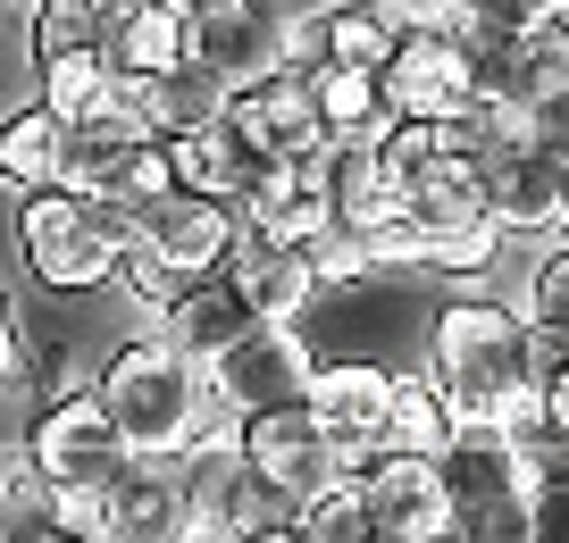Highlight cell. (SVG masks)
<instances>
[{
    "mask_svg": "<svg viewBox=\"0 0 569 543\" xmlns=\"http://www.w3.org/2000/svg\"><path fill=\"white\" fill-rule=\"evenodd\" d=\"M302 402L327 419V435H336V460L343 469H369L377 452H386V402H393V369H377V360H319L302 385Z\"/></svg>",
    "mask_w": 569,
    "mask_h": 543,
    "instance_id": "10",
    "label": "cell"
},
{
    "mask_svg": "<svg viewBox=\"0 0 569 543\" xmlns=\"http://www.w3.org/2000/svg\"><path fill=\"white\" fill-rule=\"evenodd\" d=\"M227 118V84L193 59H177L168 76H142V134H184V125Z\"/></svg>",
    "mask_w": 569,
    "mask_h": 543,
    "instance_id": "21",
    "label": "cell"
},
{
    "mask_svg": "<svg viewBox=\"0 0 569 543\" xmlns=\"http://www.w3.org/2000/svg\"><path fill=\"white\" fill-rule=\"evenodd\" d=\"M427 376L452 393V426H486V402L519 376H536L528 310L502 293H452L427 318Z\"/></svg>",
    "mask_w": 569,
    "mask_h": 543,
    "instance_id": "2",
    "label": "cell"
},
{
    "mask_svg": "<svg viewBox=\"0 0 569 543\" xmlns=\"http://www.w3.org/2000/svg\"><path fill=\"white\" fill-rule=\"evenodd\" d=\"M327 201H336V227L369 234V227H386V218L410 210V184L377 168L369 142H343V151H336V175H327Z\"/></svg>",
    "mask_w": 569,
    "mask_h": 543,
    "instance_id": "19",
    "label": "cell"
},
{
    "mask_svg": "<svg viewBox=\"0 0 569 543\" xmlns=\"http://www.w3.org/2000/svg\"><path fill=\"white\" fill-rule=\"evenodd\" d=\"M393 26H452V0H377Z\"/></svg>",
    "mask_w": 569,
    "mask_h": 543,
    "instance_id": "36",
    "label": "cell"
},
{
    "mask_svg": "<svg viewBox=\"0 0 569 543\" xmlns=\"http://www.w3.org/2000/svg\"><path fill=\"white\" fill-rule=\"evenodd\" d=\"M184 59L193 68H210L218 84H251V76H268V68H284V51H277V26L251 9V0H218V9H193V26H184Z\"/></svg>",
    "mask_w": 569,
    "mask_h": 543,
    "instance_id": "13",
    "label": "cell"
},
{
    "mask_svg": "<svg viewBox=\"0 0 569 543\" xmlns=\"http://www.w3.org/2000/svg\"><path fill=\"white\" fill-rule=\"evenodd\" d=\"M452 9H469V18H495V26H528L545 0H452Z\"/></svg>",
    "mask_w": 569,
    "mask_h": 543,
    "instance_id": "37",
    "label": "cell"
},
{
    "mask_svg": "<svg viewBox=\"0 0 569 543\" xmlns=\"http://www.w3.org/2000/svg\"><path fill=\"white\" fill-rule=\"evenodd\" d=\"M352 476H360V510H369V543H445L452 535V485L436 460L377 452Z\"/></svg>",
    "mask_w": 569,
    "mask_h": 543,
    "instance_id": "8",
    "label": "cell"
},
{
    "mask_svg": "<svg viewBox=\"0 0 569 543\" xmlns=\"http://www.w3.org/2000/svg\"><path fill=\"white\" fill-rule=\"evenodd\" d=\"M293 543H369V510H360V476H327L310 502H293Z\"/></svg>",
    "mask_w": 569,
    "mask_h": 543,
    "instance_id": "26",
    "label": "cell"
},
{
    "mask_svg": "<svg viewBox=\"0 0 569 543\" xmlns=\"http://www.w3.org/2000/svg\"><path fill=\"white\" fill-rule=\"evenodd\" d=\"M59 142H68V125L42 101L9 109V118H0V193H42V184H59Z\"/></svg>",
    "mask_w": 569,
    "mask_h": 543,
    "instance_id": "20",
    "label": "cell"
},
{
    "mask_svg": "<svg viewBox=\"0 0 569 543\" xmlns=\"http://www.w3.org/2000/svg\"><path fill=\"white\" fill-rule=\"evenodd\" d=\"M101 34H109L101 0H34V59H51V51H92Z\"/></svg>",
    "mask_w": 569,
    "mask_h": 543,
    "instance_id": "28",
    "label": "cell"
},
{
    "mask_svg": "<svg viewBox=\"0 0 569 543\" xmlns=\"http://www.w3.org/2000/svg\"><path fill=\"white\" fill-rule=\"evenodd\" d=\"M227 125L243 134V151H293V142L319 134V101H310L302 68H268L251 84L227 92Z\"/></svg>",
    "mask_w": 569,
    "mask_h": 543,
    "instance_id": "14",
    "label": "cell"
},
{
    "mask_svg": "<svg viewBox=\"0 0 569 543\" xmlns=\"http://www.w3.org/2000/svg\"><path fill=\"white\" fill-rule=\"evenodd\" d=\"M92 393H101L109 426H118V443L134 460H177L193 435L234 426V410L210 393V360H193L184 343H168L160 326L109 351L101 376H92Z\"/></svg>",
    "mask_w": 569,
    "mask_h": 543,
    "instance_id": "1",
    "label": "cell"
},
{
    "mask_svg": "<svg viewBox=\"0 0 569 543\" xmlns=\"http://www.w3.org/2000/svg\"><path fill=\"white\" fill-rule=\"evenodd\" d=\"M184 26H193V9L184 0H134L126 18H109L101 51L118 76H168L184 59Z\"/></svg>",
    "mask_w": 569,
    "mask_h": 543,
    "instance_id": "18",
    "label": "cell"
},
{
    "mask_svg": "<svg viewBox=\"0 0 569 543\" xmlns=\"http://www.w3.org/2000/svg\"><path fill=\"white\" fill-rule=\"evenodd\" d=\"M184 9H218V0H184Z\"/></svg>",
    "mask_w": 569,
    "mask_h": 543,
    "instance_id": "41",
    "label": "cell"
},
{
    "mask_svg": "<svg viewBox=\"0 0 569 543\" xmlns=\"http://www.w3.org/2000/svg\"><path fill=\"white\" fill-rule=\"evenodd\" d=\"M18 385H34L42 402H51V393L84 385V369H76V360H68V351H59V343H26V369H18Z\"/></svg>",
    "mask_w": 569,
    "mask_h": 543,
    "instance_id": "33",
    "label": "cell"
},
{
    "mask_svg": "<svg viewBox=\"0 0 569 543\" xmlns=\"http://www.w3.org/2000/svg\"><path fill=\"white\" fill-rule=\"evenodd\" d=\"M369 151H377V168H386V175H402V184H410L427 159L445 151V125H436V118H393V109H386L377 134H369Z\"/></svg>",
    "mask_w": 569,
    "mask_h": 543,
    "instance_id": "27",
    "label": "cell"
},
{
    "mask_svg": "<svg viewBox=\"0 0 569 543\" xmlns=\"http://www.w3.org/2000/svg\"><path fill=\"white\" fill-rule=\"evenodd\" d=\"M51 526H59V543L68 535L109 543V485H51Z\"/></svg>",
    "mask_w": 569,
    "mask_h": 543,
    "instance_id": "30",
    "label": "cell"
},
{
    "mask_svg": "<svg viewBox=\"0 0 569 543\" xmlns=\"http://www.w3.org/2000/svg\"><path fill=\"white\" fill-rule=\"evenodd\" d=\"M327 227H336V201H327V193H293L284 210L260 218V234H277V243H293V251H302L310 234H327Z\"/></svg>",
    "mask_w": 569,
    "mask_h": 543,
    "instance_id": "31",
    "label": "cell"
},
{
    "mask_svg": "<svg viewBox=\"0 0 569 543\" xmlns=\"http://www.w3.org/2000/svg\"><path fill=\"white\" fill-rule=\"evenodd\" d=\"M302 260H310V276H319V301H327V293H352V284H377V276H369V243H360L352 227L310 234Z\"/></svg>",
    "mask_w": 569,
    "mask_h": 543,
    "instance_id": "29",
    "label": "cell"
},
{
    "mask_svg": "<svg viewBox=\"0 0 569 543\" xmlns=\"http://www.w3.org/2000/svg\"><path fill=\"white\" fill-rule=\"evenodd\" d=\"M0 535H9V485H0Z\"/></svg>",
    "mask_w": 569,
    "mask_h": 543,
    "instance_id": "40",
    "label": "cell"
},
{
    "mask_svg": "<svg viewBox=\"0 0 569 543\" xmlns=\"http://www.w3.org/2000/svg\"><path fill=\"white\" fill-rule=\"evenodd\" d=\"M18 251H26V276L42 293H101L109 268H118V243L84 210V193H68V184L18 193Z\"/></svg>",
    "mask_w": 569,
    "mask_h": 543,
    "instance_id": "3",
    "label": "cell"
},
{
    "mask_svg": "<svg viewBox=\"0 0 569 543\" xmlns=\"http://www.w3.org/2000/svg\"><path fill=\"white\" fill-rule=\"evenodd\" d=\"M377 101L393 118H436L452 125L469 101H478V76H469V51L452 26H393V51L377 68Z\"/></svg>",
    "mask_w": 569,
    "mask_h": 543,
    "instance_id": "6",
    "label": "cell"
},
{
    "mask_svg": "<svg viewBox=\"0 0 569 543\" xmlns=\"http://www.w3.org/2000/svg\"><path fill=\"white\" fill-rule=\"evenodd\" d=\"M545 419L569 435V360H552V369H545Z\"/></svg>",
    "mask_w": 569,
    "mask_h": 543,
    "instance_id": "38",
    "label": "cell"
},
{
    "mask_svg": "<svg viewBox=\"0 0 569 543\" xmlns=\"http://www.w3.org/2000/svg\"><path fill=\"white\" fill-rule=\"evenodd\" d=\"M126 460L134 452L118 443V426H109V410H101L92 385L51 393V402L34 410V426H26V469H34L42 485H109Z\"/></svg>",
    "mask_w": 569,
    "mask_h": 543,
    "instance_id": "5",
    "label": "cell"
},
{
    "mask_svg": "<svg viewBox=\"0 0 569 543\" xmlns=\"http://www.w3.org/2000/svg\"><path fill=\"white\" fill-rule=\"evenodd\" d=\"M109 543H184V493L168 460H126L109 476Z\"/></svg>",
    "mask_w": 569,
    "mask_h": 543,
    "instance_id": "15",
    "label": "cell"
},
{
    "mask_svg": "<svg viewBox=\"0 0 569 543\" xmlns=\"http://www.w3.org/2000/svg\"><path fill=\"white\" fill-rule=\"evenodd\" d=\"M160 151H168L177 193H210V201H234V193H243V168L260 159V151H243V134H234L227 118L184 125V134H160Z\"/></svg>",
    "mask_w": 569,
    "mask_h": 543,
    "instance_id": "17",
    "label": "cell"
},
{
    "mask_svg": "<svg viewBox=\"0 0 569 543\" xmlns=\"http://www.w3.org/2000/svg\"><path fill=\"white\" fill-rule=\"evenodd\" d=\"M528 535L536 543H569V476L561 485H528Z\"/></svg>",
    "mask_w": 569,
    "mask_h": 543,
    "instance_id": "34",
    "label": "cell"
},
{
    "mask_svg": "<svg viewBox=\"0 0 569 543\" xmlns=\"http://www.w3.org/2000/svg\"><path fill=\"white\" fill-rule=\"evenodd\" d=\"M234 227H243V218H234V201L177 193V184H168V193L151 201V210H142V243L160 251V268H168L177 284H184V276H210V268L227 260Z\"/></svg>",
    "mask_w": 569,
    "mask_h": 543,
    "instance_id": "11",
    "label": "cell"
},
{
    "mask_svg": "<svg viewBox=\"0 0 569 543\" xmlns=\"http://www.w3.org/2000/svg\"><path fill=\"white\" fill-rule=\"evenodd\" d=\"M310 76V101H319V125L336 142H369L377 118H386V101H377V68H343V59H319Z\"/></svg>",
    "mask_w": 569,
    "mask_h": 543,
    "instance_id": "23",
    "label": "cell"
},
{
    "mask_svg": "<svg viewBox=\"0 0 569 543\" xmlns=\"http://www.w3.org/2000/svg\"><path fill=\"white\" fill-rule=\"evenodd\" d=\"M478 159V193H486V218H495L502 234H552V218H561V159L536 151L528 134H502L486 142Z\"/></svg>",
    "mask_w": 569,
    "mask_h": 543,
    "instance_id": "9",
    "label": "cell"
},
{
    "mask_svg": "<svg viewBox=\"0 0 569 543\" xmlns=\"http://www.w3.org/2000/svg\"><path fill=\"white\" fill-rule=\"evenodd\" d=\"M502 251H511V234H502L495 218H461V227H419V268H427V276H452V284L495 276Z\"/></svg>",
    "mask_w": 569,
    "mask_h": 543,
    "instance_id": "24",
    "label": "cell"
},
{
    "mask_svg": "<svg viewBox=\"0 0 569 543\" xmlns=\"http://www.w3.org/2000/svg\"><path fill=\"white\" fill-rule=\"evenodd\" d=\"M251 318H260V310H251V301L234 293V284L218 276V268H210V276H184L177 293H168V310H160V334H168V343H184L193 360H210V351H227L234 334L251 326Z\"/></svg>",
    "mask_w": 569,
    "mask_h": 543,
    "instance_id": "16",
    "label": "cell"
},
{
    "mask_svg": "<svg viewBox=\"0 0 569 543\" xmlns=\"http://www.w3.org/2000/svg\"><path fill=\"white\" fill-rule=\"evenodd\" d=\"M386 452H419L436 460L452 443V393L436 385V376H393V402H386Z\"/></svg>",
    "mask_w": 569,
    "mask_h": 543,
    "instance_id": "22",
    "label": "cell"
},
{
    "mask_svg": "<svg viewBox=\"0 0 569 543\" xmlns=\"http://www.w3.org/2000/svg\"><path fill=\"white\" fill-rule=\"evenodd\" d=\"M234 452L260 485H277L284 502H310L327 476H343L336 435L310 402H268V410H234Z\"/></svg>",
    "mask_w": 569,
    "mask_h": 543,
    "instance_id": "4",
    "label": "cell"
},
{
    "mask_svg": "<svg viewBox=\"0 0 569 543\" xmlns=\"http://www.w3.org/2000/svg\"><path fill=\"white\" fill-rule=\"evenodd\" d=\"M218 276H227L260 318H293V326H302V318L319 310V276H310V260L293 243H277V234H260V227H234Z\"/></svg>",
    "mask_w": 569,
    "mask_h": 543,
    "instance_id": "12",
    "label": "cell"
},
{
    "mask_svg": "<svg viewBox=\"0 0 569 543\" xmlns=\"http://www.w3.org/2000/svg\"><path fill=\"white\" fill-rule=\"evenodd\" d=\"M18 369H26V318H18V301L0 293V393L18 385Z\"/></svg>",
    "mask_w": 569,
    "mask_h": 543,
    "instance_id": "35",
    "label": "cell"
},
{
    "mask_svg": "<svg viewBox=\"0 0 569 543\" xmlns=\"http://www.w3.org/2000/svg\"><path fill=\"white\" fill-rule=\"evenodd\" d=\"M126 9H134V0H101V18H126Z\"/></svg>",
    "mask_w": 569,
    "mask_h": 543,
    "instance_id": "39",
    "label": "cell"
},
{
    "mask_svg": "<svg viewBox=\"0 0 569 543\" xmlns=\"http://www.w3.org/2000/svg\"><path fill=\"white\" fill-rule=\"evenodd\" d=\"M101 84H109V51H101V42H92V51H51V59H34V101L51 109L59 125L84 118V109L101 101Z\"/></svg>",
    "mask_w": 569,
    "mask_h": 543,
    "instance_id": "25",
    "label": "cell"
},
{
    "mask_svg": "<svg viewBox=\"0 0 569 543\" xmlns=\"http://www.w3.org/2000/svg\"><path fill=\"white\" fill-rule=\"evenodd\" d=\"M528 142H536V151H552V159L569 168V76L545 92V101H528Z\"/></svg>",
    "mask_w": 569,
    "mask_h": 543,
    "instance_id": "32",
    "label": "cell"
},
{
    "mask_svg": "<svg viewBox=\"0 0 569 543\" xmlns=\"http://www.w3.org/2000/svg\"><path fill=\"white\" fill-rule=\"evenodd\" d=\"M319 351L293 318H251L227 351H210V393L227 410H268V402H302Z\"/></svg>",
    "mask_w": 569,
    "mask_h": 543,
    "instance_id": "7",
    "label": "cell"
}]
</instances>
